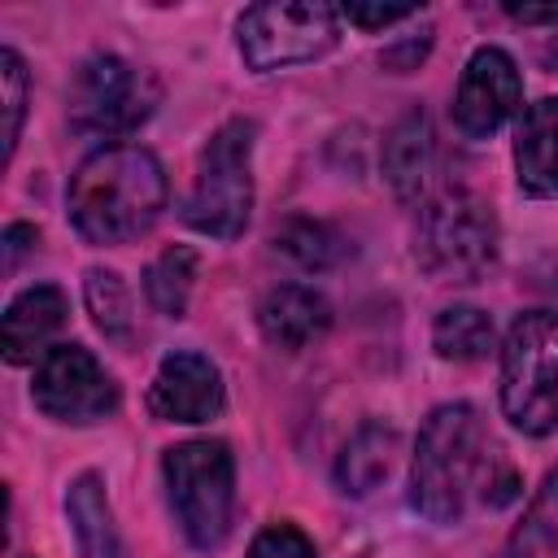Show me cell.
Returning a JSON list of instances; mask_svg holds the SVG:
<instances>
[{
  "label": "cell",
  "instance_id": "ba28073f",
  "mask_svg": "<svg viewBox=\"0 0 558 558\" xmlns=\"http://www.w3.org/2000/svg\"><path fill=\"white\" fill-rule=\"evenodd\" d=\"M157 87L148 74L126 65L113 52H96L78 65L70 83V122L83 135H126L153 113Z\"/></svg>",
  "mask_w": 558,
  "mask_h": 558
},
{
  "label": "cell",
  "instance_id": "44dd1931",
  "mask_svg": "<svg viewBox=\"0 0 558 558\" xmlns=\"http://www.w3.org/2000/svg\"><path fill=\"white\" fill-rule=\"evenodd\" d=\"M192 279H196V253L183 248V244H170V248L144 270V292H148V301H153L157 314L179 318V314L187 310Z\"/></svg>",
  "mask_w": 558,
  "mask_h": 558
},
{
  "label": "cell",
  "instance_id": "7a4b0ae2",
  "mask_svg": "<svg viewBox=\"0 0 558 558\" xmlns=\"http://www.w3.org/2000/svg\"><path fill=\"white\" fill-rule=\"evenodd\" d=\"M484 466V427L466 401L436 405L418 432L410 466V506L432 523H458Z\"/></svg>",
  "mask_w": 558,
  "mask_h": 558
},
{
  "label": "cell",
  "instance_id": "cb8c5ba5",
  "mask_svg": "<svg viewBox=\"0 0 558 558\" xmlns=\"http://www.w3.org/2000/svg\"><path fill=\"white\" fill-rule=\"evenodd\" d=\"M248 558H318V554H314V541H310L301 527H292V523H270V527H262V532L253 536Z\"/></svg>",
  "mask_w": 558,
  "mask_h": 558
},
{
  "label": "cell",
  "instance_id": "5b68a950",
  "mask_svg": "<svg viewBox=\"0 0 558 558\" xmlns=\"http://www.w3.org/2000/svg\"><path fill=\"white\" fill-rule=\"evenodd\" d=\"M253 122H227L209 135L196 157V183L183 205L192 231L214 240H235L253 214Z\"/></svg>",
  "mask_w": 558,
  "mask_h": 558
},
{
  "label": "cell",
  "instance_id": "3957f363",
  "mask_svg": "<svg viewBox=\"0 0 558 558\" xmlns=\"http://www.w3.org/2000/svg\"><path fill=\"white\" fill-rule=\"evenodd\" d=\"M501 414L523 436L558 432V314L527 310L501 344Z\"/></svg>",
  "mask_w": 558,
  "mask_h": 558
},
{
  "label": "cell",
  "instance_id": "4fadbf2b",
  "mask_svg": "<svg viewBox=\"0 0 558 558\" xmlns=\"http://www.w3.org/2000/svg\"><path fill=\"white\" fill-rule=\"evenodd\" d=\"M257 327L262 336L275 344V349H305L314 344L327 327H331V305L318 288H305V283H279L262 296L257 305Z\"/></svg>",
  "mask_w": 558,
  "mask_h": 558
},
{
  "label": "cell",
  "instance_id": "8992f818",
  "mask_svg": "<svg viewBox=\"0 0 558 558\" xmlns=\"http://www.w3.org/2000/svg\"><path fill=\"white\" fill-rule=\"evenodd\" d=\"M414 257L436 279H480L497 257V222L488 205L471 192H440L418 214Z\"/></svg>",
  "mask_w": 558,
  "mask_h": 558
},
{
  "label": "cell",
  "instance_id": "e0dca14e",
  "mask_svg": "<svg viewBox=\"0 0 558 558\" xmlns=\"http://www.w3.org/2000/svg\"><path fill=\"white\" fill-rule=\"evenodd\" d=\"M65 514H70V532L83 558H118V532H113V514H109V497L100 475H78L65 493Z\"/></svg>",
  "mask_w": 558,
  "mask_h": 558
},
{
  "label": "cell",
  "instance_id": "d6986e66",
  "mask_svg": "<svg viewBox=\"0 0 558 558\" xmlns=\"http://www.w3.org/2000/svg\"><path fill=\"white\" fill-rule=\"evenodd\" d=\"M510 558H558V471L545 475L510 532Z\"/></svg>",
  "mask_w": 558,
  "mask_h": 558
},
{
  "label": "cell",
  "instance_id": "5bb4252c",
  "mask_svg": "<svg viewBox=\"0 0 558 558\" xmlns=\"http://www.w3.org/2000/svg\"><path fill=\"white\" fill-rule=\"evenodd\" d=\"M514 170L527 196H558V96H541L514 126Z\"/></svg>",
  "mask_w": 558,
  "mask_h": 558
},
{
  "label": "cell",
  "instance_id": "2e32d148",
  "mask_svg": "<svg viewBox=\"0 0 558 558\" xmlns=\"http://www.w3.org/2000/svg\"><path fill=\"white\" fill-rule=\"evenodd\" d=\"M392 453H397V432L384 423H362L336 458V484L353 497L375 493L379 480H388L392 471Z\"/></svg>",
  "mask_w": 558,
  "mask_h": 558
},
{
  "label": "cell",
  "instance_id": "ffe728a7",
  "mask_svg": "<svg viewBox=\"0 0 558 558\" xmlns=\"http://www.w3.org/2000/svg\"><path fill=\"white\" fill-rule=\"evenodd\" d=\"M275 253L288 257L292 266L301 270H327L340 262L344 244L336 235V227L318 222V218H288L279 231H275Z\"/></svg>",
  "mask_w": 558,
  "mask_h": 558
},
{
  "label": "cell",
  "instance_id": "52a82bcc",
  "mask_svg": "<svg viewBox=\"0 0 558 558\" xmlns=\"http://www.w3.org/2000/svg\"><path fill=\"white\" fill-rule=\"evenodd\" d=\"M240 57L248 70L270 74L283 65L318 61L340 39V13L314 0H266L240 13L235 22Z\"/></svg>",
  "mask_w": 558,
  "mask_h": 558
},
{
  "label": "cell",
  "instance_id": "ac0fdd59",
  "mask_svg": "<svg viewBox=\"0 0 558 558\" xmlns=\"http://www.w3.org/2000/svg\"><path fill=\"white\" fill-rule=\"evenodd\" d=\"M432 344L449 362H480L493 349V318L480 305H449L432 323Z\"/></svg>",
  "mask_w": 558,
  "mask_h": 558
},
{
  "label": "cell",
  "instance_id": "603a6c76",
  "mask_svg": "<svg viewBox=\"0 0 558 558\" xmlns=\"http://www.w3.org/2000/svg\"><path fill=\"white\" fill-rule=\"evenodd\" d=\"M0 92H4V157H13L26 113V65L13 48L0 52Z\"/></svg>",
  "mask_w": 558,
  "mask_h": 558
},
{
  "label": "cell",
  "instance_id": "9a60e30c",
  "mask_svg": "<svg viewBox=\"0 0 558 558\" xmlns=\"http://www.w3.org/2000/svg\"><path fill=\"white\" fill-rule=\"evenodd\" d=\"M436 166V135L423 109H405L384 140V179L401 201H414Z\"/></svg>",
  "mask_w": 558,
  "mask_h": 558
},
{
  "label": "cell",
  "instance_id": "4316f807",
  "mask_svg": "<svg viewBox=\"0 0 558 558\" xmlns=\"http://www.w3.org/2000/svg\"><path fill=\"white\" fill-rule=\"evenodd\" d=\"M506 13L514 22H527V26H541V22L558 26V4H506Z\"/></svg>",
  "mask_w": 558,
  "mask_h": 558
},
{
  "label": "cell",
  "instance_id": "30bf717a",
  "mask_svg": "<svg viewBox=\"0 0 558 558\" xmlns=\"http://www.w3.org/2000/svg\"><path fill=\"white\" fill-rule=\"evenodd\" d=\"M523 109V78L506 48H475L458 92H453V126L466 140L497 135Z\"/></svg>",
  "mask_w": 558,
  "mask_h": 558
},
{
  "label": "cell",
  "instance_id": "277c9868",
  "mask_svg": "<svg viewBox=\"0 0 558 558\" xmlns=\"http://www.w3.org/2000/svg\"><path fill=\"white\" fill-rule=\"evenodd\" d=\"M170 510L196 549H218L231 527L235 462L222 440H183L161 458Z\"/></svg>",
  "mask_w": 558,
  "mask_h": 558
},
{
  "label": "cell",
  "instance_id": "9c48e42d",
  "mask_svg": "<svg viewBox=\"0 0 558 558\" xmlns=\"http://www.w3.org/2000/svg\"><path fill=\"white\" fill-rule=\"evenodd\" d=\"M31 397L57 423H96L118 410V384L83 344H52L35 362Z\"/></svg>",
  "mask_w": 558,
  "mask_h": 558
},
{
  "label": "cell",
  "instance_id": "6da1fadb",
  "mask_svg": "<svg viewBox=\"0 0 558 558\" xmlns=\"http://www.w3.org/2000/svg\"><path fill=\"white\" fill-rule=\"evenodd\" d=\"M70 222L92 244H126L166 209L161 161L140 144H105L78 161L65 187Z\"/></svg>",
  "mask_w": 558,
  "mask_h": 558
},
{
  "label": "cell",
  "instance_id": "484cf974",
  "mask_svg": "<svg viewBox=\"0 0 558 558\" xmlns=\"http://www.w3.org/2000/svg\"><path fill=\"white\" fill-rule=\"evenodd\" d=\"M31 244H35V227H26V222H13V227L4 231V266L13 270V266H17V257H22Z\"/></svg>",
  "mask_w": 558,
  "mask_h": 558
},
{
  "label": "cell",
  "instance_id": "7402d4cb",
  "mask_svg": "<svg viewBox=\"0 0 558 558\" xmlns=\"http://www.w3.org/2000/svg\"><path fill=\"white\" fill-rule=\"evenodd\" d=\"M83 296H87L92 323H96L109 340H131V292H126V283H122L118 270L92 266L87 279H83Z\"/></svg>",
  "mask_w": 558,
  "mask_h": 558
},
{
  "label": "cell",
  "instance_id": "7c38bea8",
  "mask_svg": "<svg viewBox=\"0 0 558 558\" xmlns=\"http://www.w3.org/2000/svg\"><path fill=\"white\" fill-rule=\"evenodd\" d=\"M65 323V292L57 283H35L26 292H17L4 310V323H0V349L13 366H26V362H39L52 344V336L61 331Z\"/></svg>",
  "mask_w": 558,
  "mask_h": 558
},
{
  "label": "cell",
  "instance_id": "d4e9b609",
  "mask_svg": "<svg viewBox=\"0 0 558 558\" xmlns=\"http://www.w3.org/2000/svg\"><path fill=\"white\" fill-rule=\"evenodd\" d=\"M414 13H418V4H344V9H340V17H349V22L362 26V31H384V26L405 22V17H414Z\"/></svg>",
  "mask_w": 558,
  "mask_h": 558
},
{
  "label": "cell",
  "instance_id": "8fae6325",
  "mask_svg": "<svg viewBox=\"0 0 558 558\" xmlns=\"http://www.w3.org/2000/svg\"><path fill=\"white\" fill-rule=\"evenodd\" d=\"M227 405L222 375L205 353H170L161 357L153 388H148V410L166 423H209Z\"/></svg>",
  "mask_w": 558,
  "mask_h": 558
}]
</instances>
